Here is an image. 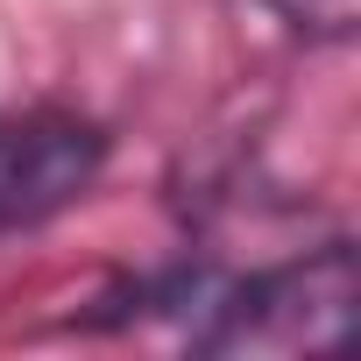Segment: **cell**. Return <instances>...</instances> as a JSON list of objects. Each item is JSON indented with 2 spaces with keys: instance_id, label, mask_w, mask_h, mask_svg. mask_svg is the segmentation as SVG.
I'll list each match as a JSON object with an SVG mask.
<instances>
[{
  "instance_id": "1",
  "label": "cell",
  "mask_w": 361,
  "mask_h": 361,
  "mask_svg": "<svg viewBox=\"0 0 361 361\" xmlns=\"http://www.w3.org/2000/svg\"><path fill=\"white\" fill-rule=\"evenodd\" d=\"M361 305V255L354 241H319L290 262H269L255 276L213 283L206 319L185 333L199 354H248V361H283V354H340L354 333Z\"/></svg>"
},
{
  "instance_id": "2",
  "label": "cell",
  "mask_w": 361,
  "mask_h": 361,
  "mask_svg": "<svg viewBox=\"0 0 361 361\" xmlns=\"http://www.w3.org/2000/svg\"><path fill=\"white\" fill-rule=\"evenodd\" d=\"M106 163V128L78 114H15L0 121V234L36 227L92 192Z\"/></svg>"
},
{
  "instance_id": "3",
  "label": "cell",
  "mask_w": 361,
  "mask_h": 361,
  "mask_svg": "<svg viewBox=\"0 0 361 361\" xmlns=\"http://www.w3.org/2000/svg\"><path fill=\"white\" fill-rule=\"evenodd\" d=\"M269 22H283L290 36H312V43H347L354 36V15L361 0H255Z\"/></svg>"
}]
</instances>
